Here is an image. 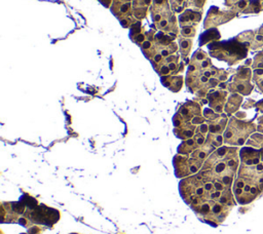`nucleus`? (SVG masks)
Wrapping results in <instances>:
<instances>
[{
	"label": "nucleus",
	"mask_w": 263,
	"mask_h": 234,
	"mask_svg": "<svg viewBox=\"0 0 263 234\" xmlns=\"http://www.w3.org/2000/svg\"><path fill=\"white\" fill-rule=\"evenodd\" d=\"M231 188V185H226L202 168L180 183V194L204 222L216 227L236 204Z\"/></svg>",
	"instance_id": "f257e3e1"
},
{
	"label": "nucleus",
	"mask_w": 263,
	"mask_h": 234,
	"mask_svg": "<svg viewBox=\"0 0 263 234\" xmlns=\"http://www.w3.org/2000/svg\"><path fill=\"white\" fill-rule=\"evenodd\" d=\"M239 158L240 164L232 185V192L236 202L245 205L263 194V163L259 149H247L240 153Z\"/></svg>",
	"instance_id": "f03ea898"
},
{
	"label": "nucleus",
	"mask_w": 263,
	"mask_h": 234,
	"mask_svg": "<svg viewBox=\"0 0 263 234\" xmlns=\"http://www.w3.org/2000/svg\"><path fill=\"white\" fill-rule=\"evenodd\" d=\"M253 131H255V124L253 122L231 118L224 134V141L231 145H241Z\"/></svg>",
	"instance_id": "7ed1b4c3"
},
{
	"label": "nucleus",
	"mask_w": 263,
	"mask_h": 234,
	"mask_svg": "<svg viewBox=\"0 0 263 234\" xmlns=\"http://www.w3.org/2000/svg\"><path fill=\"white\" fill-rule=\"evenodd\" d=\"M240 101H241V96L236 95V94H233V95L229 99V104H228V106H227V112H228V113L234 112V110H236V109L238 108Z\"/></svg>",
	"instance_id": "20e7f679"
},
{
	"label": "nucleus",
	"mask_w": 263,
	"mask_h": 234,
	"mask_svg": "<svg viewBox=\"0 0 263 234\" xmlns=\"http://www.w3.org/2000/svg\"><path fill=\"white\" fill-rule=\"evenodd\" d=\"M249 145L254 146L255 148H263V134H253L251 140L248 142Z\"/></svg>",
	"instance_id": "39448f33"
},
{
	"label": "nucleus",
	"mask_w": 263,
	"mask_h": 234,
	"mask_svg": "<svg viewBox=\"0 0 263 234\" xmlns=\"http://www.w3.org/2000/svg\"><path fill=\"white\" fill-rule=\"evenodd\" d=\"M258 130L263 132V115L260 118H258Z\"/></svg>",
	"instance_id": "423d86ee"
},
{
	"label": "nucleus",
	"mask_w": 263,
	"mask_h": 234,
	"mask_svg": "<svg viewBox=\"0 0 263 234\" xmlns=\"http://www.w3.org/2000/svg\"><path fill=\"white\" fill-rule=\"evenodd\" d=\"M257 108H258V110H259L260 112H263V100L260 101V102H258Z\"/></svg>",
	"instance_id": "0eeeda50"
},
{
	"label": "nucleus",
	"mask_w": 263,
	"mask_h": 234,
	"mask_svg": "<svg viewBox=\"0 0 263 234\" xmlns=\"http://www.w3.org/2000/svg\"><path fill=\"white\" fill-rule=\"evenodd\" d=\"M262 163H263V162H262Z\"/></svg>",
	"instance_id": "6e6552de"
}]
</instances>
